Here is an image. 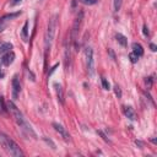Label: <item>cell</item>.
<instances>
[{
    "label": "cell",
    "instance_id": "obj_1",
    "mask_svg": "<svg viewBox=\"0 0 157 157\" xmlns=\"http://www.w3.org/2000/svg\"><path fill=\"white\" fill-rule=\"evenodd\" d=\"M6 105H7V109L10 110V113H11L12 118L15 119L16 124H17L18 126H21V128L26 129V130L28 131V134H31L32 136H34V137H36V134H34V131L32 130L31 125H28V124L25 121V118H23L22 113H21V112H20V109H18V108L15 105V103H13L12 101H9V102L6 103Z\"/></svg>",
    "mask_w": 157,
    "mask_h": 157
},
{
    "label": "cell",
    "instance_id": "obj_2",
    "mask_svg": "<svg viewBox=\"0 0 157 157\" xmlns=\"http://www.w3.org/2000/svg\"><path fill=\"white\" fill-rule=\"evenodd\" d=\"M0 141H1V145L4 146V148L13 157H22L23 156V152L21 151L20 146L12 140L10 139L7 135L5 134H0Z\"/></svg>",
    "mask_w": 157,
    "mask_h": 157
},
{
    "label": "cell",
    "instance_id": "obj_3",
    "mask_svg": "<svg viewBox=\"0 0 157 157\" xmlns=\"http://www.w3.org/2000/svg\"><path fill=\"white\" fill-rule=\"evenodd\" d=\"M56 15H54L49 22H48V26H47V32H45V48L49 49L50 45H52V42L54 39V36H55V31H56Z\"/></svg>",
    "mask_w": 157,
    "mask_h": 157
},
{
    "label": "cell",
    "instance_id": "obj_4",
    "mask_svg": "<svg viewBox=\"0 0 157 157\" xmlns=\"http://www.w3.org/2000/svg\"><path fill=\"white\" fill-rule=\"evenodd\" d=\"M83 20V11L80 10L77 12V16L75 17L74 25H72V31H71V36H72V40L75 42V47L77 48V37H78V32H80V27Z\"/></svg>",
    "mask_w": 157,
    "mask_h": 157
},
{
    "label": "cell",
    "instance_id": "obj_5",
    "mask_svg": "<svg viewBox=\"0 0 157 157\" xmlns=\"http://www.w3.org/2000/svg\"><path fill=\"white\" fill-rule=\"evenodd\" d=\"M85 59H86V69L88 75L92 77L94 75V60H93V49L87 47L85 49Z\"/></svg>",
    "mask_w": 157,
    "mask_h": 157
},
{
    "label": "cell",
    "instance_id": "obj_6",
    "mask_svg": "<svg viewBox=\"0 0 157 157\" xmlns=\"http://www.w3.org/2000/svg\"><path fill=\"white\" fill-rule=\"evenodd\" d=\"M53 128H54L55 131L63 137L64 141H70V134L67 132V130H66L63 125H60V124H58V123H53Z\"/></svg>",
    "mask_w": 157,
    "mask_h": 157
},
{
    "label": "cell",
    "instance_id": "obj_7",
    "mask_svg": "<svg viewBox=\"0 0 157 157\" xmlns=\"http://www.w3.org/2000/svg\"><path fill=\"white\" fill-rule=\"evenodd\" d=\"M20 92H21V83L17 75H15L12 78V98L17 99V97L20 96Z\"/></svg>",
    "mask_w": 157,
    "mask_h": 157
},
{
    "label": "cell",
    "instance_id": "obj_8",
    "mask_svg": "<svg viewBox=\"0 0 157 157\" xmlns=\"http://www.w3.org/2000/svg\"><path fill=\"white\" fill-rule=\"evenodd\" d=\"M13 60H15V53H13L12 50H9V52H6V54L2 56L1 63H2L5 66H10V65L13 63Z\"/></svg>",
    "mask_w": 157,
    "mask_h": 157
},
{
    "label": "cell",
    "instance_id": "obj_9",
    "mask_svg": "<svg viewBox=\"0 0 157 157\" xmlns=\"http://www.w3.org/2000/svg\"><path fill=\"white\" fill-rule=\"evenodd\" d=\"M53 87H54V90H55V93H56L58 101H59L61 104H64V91H63L61 85H60V83H58V82H55V83L53 85Z\"/></svg>",
    "mask_w": 157,
    "mask_h": 157
},
{
    "label": "cell",
    "instance_id": "obj_10",
    "mask_svg": "<svg viewBox=\"0 0 157 157\" xmlns=\"http://www.w3.org/2000/svg\"><path fill=\"white\" fill-rule=\"evenodd\" d=\"M131 48H132V53L136 54L139 58L144 55V48H142V45H141L140 43H136V42L132 43V44H131Z\"/></svg>",
    "mask_w": 157,
    "mask_h": 157
},
{
    "label": "cell",
    "instance_id": "obj_11",
    "mask_svg": "<svg viewBox=\"0 0 157 157\" xmlns=\"http://www.w3.org/2000/svg\"><path fill=\"white\" fill-rule=\"evenodd\" d=\"M124 114H125V117H126V118H129L130 120H134V119H135L134 109H132L131 107H129V105L124 107Z\"/></svg>",
    "mask_w": 157,
    "mask_h": 157
},
{
    "label": "cell",
    "instance_id": "obj_12",
    "mask_svg": "<svg viewBox=\"0 0 157 157\" xmlns=\"http://www.w3.org/2000/svg\"><path fill=\"white\" fill-rule=\"evenodd\" d=\"M21 36H22V39L23 42H27L28 40V21H26L23 23V27H22V32H21Z\"/></svg>",
    "mask_w": 157,
    "mask_h": 157
},
{
    "label": "cell",
    "instance_id": "obj_13",
    "mask_svg": "<svg viewBox=\"0 0 157 157\" xmlns=\"http://www.w3.org/2000/svg\"><path fill=\"white\" fill-rule=\"evenodd\" d=\"M115 38H117L118 43H119L121 47H126V45H128V39H126V37L123 36L121 33H117V34H115Z\"/></svg>",
    "mask_w": 157,
    "mask_h": 157
},
{
    "label": "cell",
    "instance_id": "obj_14",
    "mask_svg": "<svg viewBox=\"0 0 157 157\" xmlns=\"http://www.w3.org/2000/svg\"><path fill=\"white\" fill-rule=\"evenodd\" d=\"M10 49H12V44L11 43H4L2 45H0V54L9 52Z\"/></svg>",
    "mask_w": 157,
    "mask_h": 157
},
{
    "label": "cell",
    "instance_id": "obj_15",
    "mask_svg": "<svg viewBox=\"0 0 157 157\" xmlns=\"http://www.w3.org/2000/svg\"><path fill=\"white\" fill-rule=\"evenodd\" d=\"M121 4H123V0H114L113 1V5H114V11L118 12L121 7Z\"/></svg>",
    "mask_w": 157,
    "mask_h": 157
},
{
    "label": "cell",
    "instance_id": "obj_16",
    "mask_svg": "<svg viewBox=\"0 0 157 157\" xmlns=\"http://www.w3.org/2000/svg\"><path fill=\"white\" fill-rule=\"evenodd\" d=\"M129 59H130V61H131L132 64H135V63H137V60H139V56L131 52V53L129 54Z\"/></svg>",
    "mask_w": 157,
    "mask_h": 157
},
{
    "label": "cell",
    "instance_id": "obj_17",
    "mask_svg": "<svg viewBox=\"0 0 157 157\" xmlns=\"http://www.w3.org/2000/svg\"><path fill=\"white\" fill-rule=\"evenodd\" d=\"M102 86H103V88H104L105 91L110 90V88H109V87H110V86H109V82L107 81V78H105V77H102Z\"/></svg>",
    "mask_w": 157,
    "mask_h": 157
},
{
    "label": "cell",
    "instance_id": "obj_18",
    "mask_svg": "<svg viewBox=\"0 0 157 157\" xmlns=\"http://www.w3.org/2000/svg\"><path fill=\"white\" fill-rule=\"evenodd\" d=\"M114 93H115V96L118 98H121V90H120V87L118 85H114Z\"/></svg>",
    "mask_w": 157,
    "mask_h": 157
},
{
    "label": "cell",
    "instance_id": "obj_19",
    "mask_svg": "<svg viewBox=\"0 0 157 157\" xmlns=\"http://www.w3.org/2000/svg\"><path fill=\"white\" fill-rule=\"evenodd\" d=\"M78 1L83 5H94L97 2V0H78Z\"/></svg>",
    "mask_w": 157,
    "mask_h": 157
},
{
    "label": "cell",
    "instance_id": "obj_20",
    "mask_svg": "<svg viewBox=\"0 0 157 157\" xmlns=\"http://www.w3.org/2000/svg\"><path fill=\"white\" fill-rule=\"evenodd\" d=\"M18 15H20V12H15V13L6 15V16H4V17L1 18V21H5V20H7V18H13V17H16V16H18Z\"/></svg>",
    "mask_w": 157,
    "mask_h": 157
},
{
    "label": "cell",
    "instance_id": "obj_21",
    "mask_svg": "<svg viewBox=\"0 0 157 157\" xmlns=\"http://www.w3.org/2000/svg\"><path fill=\"white\" fill-rule=\"evenodd\" d=\"M0 112H6V108H5V103L2 101V97H0Z\"/></svg>",
    "mask_w": 157,
    "mask_h": 157
},
{
    "label": "cell",
    "instance_id": "obj_22",
    "mask_svg": "<svg viewBox=\"0 0 157 157\" xmlns=\"http://www.w3.org/2000/svg\"><path fill=\"white\" fill-rule=\"evenodd\" d=\"M145 82H146V86H147V88H151V87H152V78H151V77H147Z\"/></svg>",
    "mask_w": 157,
    "mask_h": 157
},
{
    "label": "cell",
    "instance_id": "obj_23",
    "mask_svg": "<svg viewBox=\"0 0 157 157\" xmlns=\"http://www.w3.org/2000/svg\"><path fill=\"white\" fill-rule=\"evenodd\" d=\"M142 32H144V34L146 36V37H148V34H150V32H148V28H147V26L145 25L144 27H142Z\"/></svg>",
    "mask_w": 157,
    "mask_h": 157
},
{
    "label": "cell",
    "instance_id": "obj_24",
    "mask_svg": "<svg viewBox=\"0 0 157 157\" xmlns=\"http://www.w3.org/2000/svg\"><path fill=\"white\" fill-rule=\"evenodd\" d=\"M150 48H151V50H152V52H156V50H157V47H156L153 43H151V44H150Z\"/></svg>",
    "mask_w": 157,
    "mask_h": 157
},
{
    "label": "cell",
    "instance_id": "obj_25",
    "mask_svg": "<svg viewBox=\"0 0 157 157\" xmlns=\"http://www.w3.org/2000/svg\"><path fill=\"white\" fill-rule=\"evenodd\" d=\"M28 76H31V80H32V81H34V75H33V74H32V71H29V70H28Z\"/></svg>",
    "mask_w": 157,
    "mask_h": 157
},
{
    "label": "cell",
    "instance_id": "obj_26",
    "mask_svg": "<svg viewBox=\"0 0 157 157\" xmlns=\"http://www.w3.org/2000/svg\"><path fill=\"white\" fill-rule=\"evenodd\" d=\"M21 1H22V0H12V1H11V5L13 6V5H16V4H18V2H21Z\"/></svg>",
    "mask_w": 157,
    "mask_h": 157
},
{
    "label": "cell",
    "instance_id": "obj_27",
    "mask_svg": "<svg viewBox=\"0 0 157 157\" xmlns=\"http://www.w3.org/2000/svg\"><path fill=\"white\" fill-rule=\"evenodd\" d=\"M4 28H5V25H4V22L1 21V22H0V32H2Z\"/></svg>",
    "mask_w": 157,
    "mask_h": 157
},
{
    "label": "cell",
    "instance_id": "obj_28",
    "mask_svg": "<svg viewBox=\"0 0 157 157\" xmlns=\"http://www.w3.org/2000/svg\"><path fill=\"white\" fill-rule=\"evenodd\" d=\"M2 75H4V74H2V71H1V67H0V78L2 77Z\"/></svg>",
    "mask_w": 157,
    "mask_h": 157
}]
</instances>
